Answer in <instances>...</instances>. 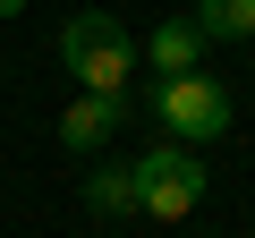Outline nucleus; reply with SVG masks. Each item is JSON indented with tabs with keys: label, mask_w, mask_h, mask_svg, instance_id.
I'll return each mask as SVG.
<instances>
[{
	"label": "nucleus",
	"mask_w": 255,
	"mask_h": 238,
	"mask_svg": "<svg viewBox=\"0 0 255 238\" xmlns=\"http://www.w3.org/2000/svg\"><path fill=\"white\" fill-rule=\"evenodd\" d=\"M136 51H145L162 77H187V68H204V26H196V17H162Z\"/></svg>",
	"instance_id": "nucleus-5"
},
{
	"label": "nucleus",
	"mask_w": 255,
	"mask_h": 238,
	"mask_svg": "<svg viewBox=\"0 0 255 238\" xmlns=\"http://www.w3.org/2000/svg\"><path fill=\"white\" fill-rule=\"evenodd\" d=\"M60 68L77 77V94H128V77H136V34L111 9H77L60 26Z\"/></svg>",
	"instance_id": "nucleus-1"
},
{
	"label": "nucleus",
	"mask_w": 255,
	"mask_h": 238,
	"mask_svg": "<svg viewBox=\"0 0 255 238\" xmlns=\"http://www.w3.org/2000/svg\"><path fill=\"white\" fill-rule=\"evenodd\" d=\"M145 111H153L162 145H213V136H230V119H238L230 85H221V77H204V68H187V77H162Z\"/></svg>",
	"instance_id": "nucleus-2"
},
{
	"label": "nucleus",
	"mask_w": 255,
	"mask_h": 238,
	"mask_svg": "<svg viewBox=\"0 0 255 238\" xmlns=\"http://www.w3.org/2000/svg\"><path fill=\"white\" fill-rule=\"evenodd\" d=\"M17 9H26V0H0V17H17Z\"/></svg>",
	"instance_id": "nucleus-8"
},
{
	"label": "nucleus",
	"mask_w": 255,
	"mask_h": 238,
	"mask_svg": "<svg viewBox=\"0 0 255 238\" xmlns=\"http://www.w3.org/2000/svg\"><path fill=\"white\" fill-rule=\"evenodd\" d=\"M221 238H238V230H221Z\"/></svg>",
	"instance_id": "nucleus-9"
},
{
	"label": "nucleus",
	"mask_w": 255,
	"mask_h": 238,
	"mask_svg": "<svg viewBox=\"0 0 255 238\" xmlns=\"http://www.w3.org/2000/svg\"><path fill=\"white\" fill-rule=\"evenodd\" d=\"M128 170H136V213L145 221H187L204 204V187H213V170H204L196 145H153V153H136Z\"/></svg>",
	"instance_id": "nucleus-3"
},
{
	"label": "nucleus",
	"mask_w": 255,
	"mask_h": 238,
	"mask_svg": "<svg viewBox=\"0 0 255 238\" xmlns=\"http://www.w3.org/2000/svg\"><path fill=\"white\" fill-rule=\"evenodd\" d=\"M119 119H128V94H77V102L60 111V145L94 162V153L119 136Z\"/></svg>",
	"instance_id": "nucleus-4"
},
{
	"label": "nucleus",
	"mask_w": 255,
	"mask_h": 238,
	"mask_svg": "<svg viewBox=\"0 0 255 238\" xmlns=\"http://www.w3.org/2000/svg\"><path fill=\"white\" fill-rule=\"evenodd\" d=\"M204 43H255V0H196Z\"/></svg>",
	"instance_id": "nucleus-7"
},
{
	"label": "nucleus",
	"mask_w": 255,
	"mask_h": 238,
	"mask_svg": "<svg viewBox=\"0 0 255 238\" xmlns=\"http://www.w3.org/2000/svg\"><path fill=\"white\" fill-rule=\"evenodd\" d=\"M85 213L128 221V213H136V170H128V162H94L85 170Z\"/></svg>",
	"instance_id": "nucleus-6"
}]
</instances>
